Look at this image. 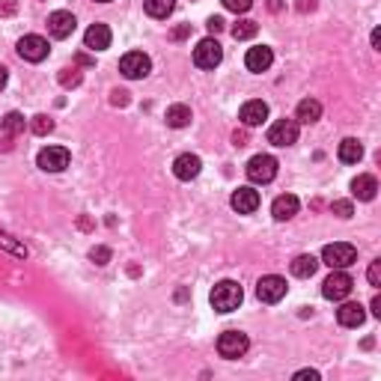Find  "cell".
I'll list each match as a JSON object with an SVG mask.
<instances>
[{
    "instance_id": "26",
    "label": "cell",
    "mask_w": 381,
    "mask_h": 381,
    "mask_svg": "<svg viewBox=\"0 0 381 381\" xmlns=\"http://www.w3.org/2000/svg\"><path fill=\"white\" fill-rule=\"evenodd\" d=\"M143 9L149 18H167V16H173L176 0H143Z\"/></svg>"
},
{
    "instance_id": "32",
    "label": "cell",
    "mask_w": 381,
    "mask_h": 381,
    "mask_svg": "<svg viewBox=\"0 0 381 381\" xmlns=\"http://www.w3.org/2000/svg\"><path fill=\"white\" fill-rule=\"evenodd\" d=\"M224 6H226L229 12H236V16H244V12L253 6V0H224Z\"/></svg>"
},
{
    "instance_id": "14",
    "label": "cell",
    "mask_w": 381,
    "mask_h": 381,
    "mask_svg": "<svg viewBox=\"0 0 381 381\" xmlns=\"http://www.w3.org/2000/svg\"><path fill=\"white\" fill-rule=\"evenodd\" d=\"M238 119H241V126L244 128H256V126H262V122L268 119V104L262 99H250V102H244L241 104V111H238Z\"/></svg>"
},
{
    "instance_id": "38",
    "label": "cell",
    "mask_w": 381,
    "mask_h": 381,
    "mask_svg": "<svg viewBox=\"0 0 381 381\" xmlns=\"http://www.w3.org/2000/svg\"><path fill=\"white\" fill-rule=\"evenodd\" d=\"M319 381V373L316 370H301V373H295V381Z\"/></svg>"
},
{
    "instance_id": "18",
    "label": "cell",
    "mask_w": 381,
    "mask_h": 381,
    "mask_svg": "<svg viewBox=\"0 0 381 381\" xmlns=\"http://www.w3.org/2000/svg\"><path fill=\"white\" fill-rule=\"evenodd\" d=\"M271 63H274V51H271L268 45H256L244 54V66H248L250 72H268Z\"/></svg>"
},
{
    "instance_id": "29",
    "label": "cell",
    "mask_w": 381,
    "mask_h": 381,
    "mask_svg": "<svg viewBox=\"0 0 381 381\" xmlns=\"http://www.w3.org/2000/svg\"><path fill=\"white\" fill-rule=\"evenodd\" d=\"M30 128H33V134H39V138H42V134H51V131H54V119L45 116V114H39V116L30 119Z\"/></svg>"
},
{
    "instance_id": "25",
    "label": "cell",
    "mask_w": 381,
    "mask_h": 381,
    "mask_svg": "<svg viewBox=\"0 0 381 381\" xmlns=\"http://www.w3.org/2000/svg\"><path fill=\"white\" fill-rule=\"evenodd\" d=\"M24 116L18 111H9L4 119H0V138H18V134L24 131Z\"/></svg>"
},
{
    "instance_id": "5",
    "label": "cell",
    "mask_w": 381,
    "mask_h": 381,
    "mask_svg": "<svg viewBox=\"0 0 381 381\" xmlns=\"http://www.w3.org/2000/svg\"><path fill=\"white\" fill-rule=\"evenodd\" d=\"M322 262L328 268H349L358 262V250H355V244H349V241H334L322 250Z\"/></svg>"
},
{
    "instance_id": "16",
    "label": "cell",
    "mask_w": 381,
    "mask_h": 381,
    "mask_svg": "<svg viewBox=\"0 0 381 381\" xmlns=\"http://www.w3.org/2000/svg\"><path fill=\"white\" fill-rule=\"evenodd\" d=\"M114 42V33H111V27L107 24H90L87 27V33H84V45L90 51H107Z\"/></svg>"
},
{
    "instance_id": "35",
    "label": "cell",
    "mask_w": 381,
    "mask_h": 381,
    "mask_svg": "<svg viewBox=\"0 0 381 381\" xmlns=\"http://www.w3.org/2000/svg\"><path fill=\"white\" fill-rule=\"evenodd\" d=\"M366 277H370L373 286H381V260H375V262L370 265V274H366Z\"/></svg>"
},
{
    "instance_id": "24",
    "label": "cell",
    "mask_w": 381,
    "mask_h": 381,
    "mask_svg": "<svg viewBox=\"0 0 381 381\" xmlns=\"http://www.w3.org/2000/svg\"><path fill=\"white\" fill-rule=\"evenodd\" d=\"M164 119H167L170 128H188L194 116H190V107H188V104H170L167 114H164Z\"/></svg>"
},
{
    "instance_id": "40",
    "label": "cell",
    "mask_w": 381,
    "mask_h": 381,
    "mask_svg": "<svg viewBox=\"0 0 381 381\" xmlns=\"http://www.w3.org/2000/svg\"><path fill=\"white\" fill-rule=\"evenodd\" d=\"M373 316H378V319H381V298H378V295L373 298Z\"/></svg>"
},
{
    "instance_id": "28",
    "label": "cell",
    "mask_w": 381,
    "mask_h": 381,
    "mask_svg": "<svg viewBox=\"0 0 381 381\" xmlns=\"http://www.w3.org/2000/svg\"><path fill=\"white\" fill-rule=\"evenodd\" d=\"M256 33H260V24L250 21V18H241V21H236V27H233V36L238 39V42H244V39H253Z\"/></svg>"
},
{
    "instance_id": "11",
    "label": "cell",
    "mask_w": 381,
    "mask_h": 381,
    "mask_svg": "<svg viewBox=\"0 0 381 381\" xmlns=\"http://www.w3.org/2000/svg\"><path fill=\"white\" fill-rule=\"evenodd\" d=\"M48 39L45 36H36V33H30V36H21L18 39V57L21 60H27V63H42L45 57H48Z\"/></svg>"
},
{
    "instance_id": "39",
    "label": "cell",
    "mask_w": 381,
    "mask_h": 381,
    "mask_svg": "<svg viewBox=\"0 0 381 381\" xmlns=\"http://www.w3.org/2000/svg\"><path fill=\"white\" fill-rule=\"evenodd\" d=\"M6 80H9V69H6V66H4V63H0V90H4V87H6Z\"/></svg>"
},
{
    "instance_id": "36",
    "label": "cell",
    "mask_w": 381,
    "mask_h": 381,
    "mask_svg": "<svg viewBox=\"0 0 381 381\" xmlns=\"http://www.w3.org/2000/svg\"><path fill=\"white\" fill-rule=\"evenodd\" d=\"M16 9H18L16 0H0V16H12Z\"/></svg>"
},
{
    "instance_id": "1",
    "label": "cell",
    "mask_w": 381,
    "mask_h": 381,
    "mask_svg": "<svg viewBox=\"0 0 381 381\" xmlns=\"http://www.w3.org/2000/svg\"><path fill=\"white\" fill-rule=\"evenodd\" d=\"M209 301L217 313H233L244 301V292L236 280H221V283H214V289L209 292Z\"/></svg>"
},
{
    "instance_id": "21",
    "label": "cell",
    "mask_w": 381,
    "mask_h": 381,
    "mask_svg": "<svg viewBox=\"0 0 381 381\" xmlns=\"http://www.w3.org/2000/svg\"><path fill=\"white\" fill-rule=\"evenodd\" d=\"M319 116H322V102H316V99L298 102V111H295V119H298V122H304V126H313V122H319Z\"/></svg>"
},
{
    "instance_id": "4",
    "label": "cell",
    "mask_w": 381,
    "mask_h": 381,
    "mask_svg": "<svg viewBox=\"0 0 381 381\" xmlns=\"http://www.w3.org/2000/svg\"><path fill=\"white\" fill-rule=\"evenodd\" d=\"M244 173H248V179L253 185L274 182V176H277V158L274 155H253L248 161V167H244Z\"/></svg>"
},
{
    "instance_id": "8",
    "label": "cell",
    "mask_w": 381,
    "mask_h": 381,
    "mask_svg": "<svg viewBox=\"0 0 381 381\" xmlns=\"http://www.w3.org/2000/svg\"><path fill=\"white\" fill-rule=\"evenodd\" d=\"M69 149L66 146H45V149H39V155H36V164L39 170H45V173H60L69 167Z\"/></svg>"
},
{
    "instance_id": "23",
    "label": "cell",
    "mask_w": 381,
    "mask_h": 381,
    "mask_svg": "<svg viewBox=\"0 0 381 381\" xmlns=\"http://www.w3.org/2000/svg\"><path fill=\"white\" fill-rule=\"evenodd\" d=\"M289 268H292V274H295V277L307 280V277H313V274H316V268H319V260H316V256H313V253H301V256H295Z\"/></svg>"
},
{
    "instance_id": "37",
    "label": "cell",
    "mask_w": 381,
    "mask_h": 381,
    "mask_svg": "<svg viewBox=\"0 0 381 381\" xmlns=\"http://www.w3.org/2000/svg\"><path fill=\"white\" fill-rule=\"evenodd\" d=\"M206 27H209V33H221V30H224V18H217V16H212V18L206 21Z\"/></svg>"
},
{
    "instance_id": "22",
    "label": "cell",
    "mask_w": 381,
    "mask_h": 381,
    "mask_svg": "<svg viewBox=\"0 0 381 381\" xmlns=\"http://www.w3.org/2000/svg\"><path fill=\"white\" fill-rule=\"evenodd\" d=\"M337 158L343 161V164H358V161L363 158V146H361V140L346 138L343 143H339V149H337Z\"/></svg>"
},
{
    "instance_id": "31",
    "label": "cell",
    "mask_w": 381,
    "mask_h": 381,
    "mask_svg": "<svg viewBox=\"0 0 381 381\" xmlns=\"http://www.w3.org/2000/svg\"><path fill=\"white\" fill-rule=\"evenodd\" d=\"M90 260L95 265H107V262H111V248H102V244H99V248H92L90 250Z\"/></svg>"
},
{
    "instance_id": "13",
    "label": "cell",
    "mask_w": 381,
    "mask_h": 381,
    "mask_svg": "<svg viewBox=\"0 0 381 381\" xmlns=\"http://www.w3.org/2000/svg\"><path fill=\"white\" fill-rule=\"evenodd\" d=\"M75 27H78L75 16L72 12H66V9H57V12H51L48 16V33L54 39H69L75 33Z\"/></svg>"
},
{
    "instance_id": "15",
    "label": "cell",
    "mask_w": 381,
    "mask_h": 381,
    "mask_svg": "<svg viewBox=\"0 0 381 381\" xmlns=\"http://www.w3.org/2000/svg\"><path fill=\"white\" fill-rule=\"evenodd\" d=\"M200 170H202V161H200V155H194V152H182L179 158L173 161V176H176L179 182L197 179Z\"/></svg>"
},
{
    "instance_id": "19",
    "label": "cell",
    "mask_w": 381,
    "mask_h": 381,
    "mask_svg": "<svg viewBox=\"0 0 381 381\" xmlns=\"http://www.w3.org/2000/svg\"><path fill=\"white\" fill-rule=\"evenodd\" d=\"M375 194H378V179H375V176L361 173V176H355V179H351V197L370 202V200H375Z\"/></svg>"
},
{
    "instance_id": "6",
    "label": "cell",
    "mask_w": 381,
    "mask_h": 381,
    "mask_svg": "<svg viewBox=\"0 0 381 381\" xmlns=\"http://www.w3.org/2000/svg\"><path fill=\"white\" fill-rule=\"evenodd\" d=\"M119 72L128 80H140L152 72V60H149V54H143V51H128V54H122V60H119Z\"/></svg>"
},
{
    "instance_id": "3",
    "label": "cell",
    "mask_w": 381,
    "mask_h": 381,
    "mask_svg": "<svg viewBox=\"0 0 381 381\" xmlns=\"http://www.w3.org/2000/svg\"><path fill=\"white\" fill-rule=\"evenodd\" d=\"M351 289H355V280L346 274V268H331V277L322 283V295L328 301H346Z\"/></svg>"
},
{
    "instance_id": "34",
    "label": "cell",
    "mask_w": 381,
    "mask_h": 381,
    "mask_svg": "<svg viewBox=\"0 0 381 381\" xmlns=\"http://www.w3.org/2000/svg\"><path fill=\"white\" fill-rule=\"evenodd\" d=\"M188 36H190V24H179V27H173V30H170L173 42H182V39H188Z\"/></svg>"
},
{
    "instance_id": "43",
    "label": "cell",
    "mask_w": 381,
    "mask_h": 381,
    "mask_svg": "<svg viewBox=\"0 0 381 381\" xmlns=\"http://www.w3.org/2000/svg\"><path fill=\"white\" fill-rule=\"evenodd\" d=\"M99 4H111V0H99Z\"/></svg>"
},
{
    "instance_id": "10",
    "label": "cell",
    "mask_w": 381,
    "mask_h": 381,
    "mask_svg": "<svg viewBox=\"0 0 381 381\" xmlns=\"http://www.w3.org/2000/svg\"><path fill=\"white\" fill-rule=\"evenodd\" d=\"M286 289H289V286H286V280L280 274H265L256 283V298H260L262 304H277L286 298Z\"/></svg>"
},
{
    "instance_id": "30",
    "label": "cell",
    "mask_w": 381,
    "mask_h": 381,
    "mask_svg": "<svg viewBox=\"0 0 381 381\" xmlns=\"http://www.w3.org/2000/svg\"><path fill=\"white\" fill-rule=\"evenodd\" d=\"M331 212L346 221V217L355 214V206H351V200H334V202H331Z\"/></svg>"
},
{
    "instance_id": "7",
    "label": "cell",
    "mask_w": 381,
    "mask_h": 381,
    "mask_svg": "<svg viewBox=\"0 0 381 381\" xmlns=\"http://www.w3.org/2000/svg\"><path fill=\"white\" fill-rule=\"evenodd\" d=\"M224 60V48L217 39H200L197 48H194V66L197 69H214V66H221Z\"/></svg>"
},
{
    "instance_id": "9",
    "label": "cell",
    "mask_w": 381,
    "mask_h": 381,
    "mask_svg": "<svg viewBox=\"0 0 381 381\" xmlns=\"http://www.w3.org/2000/svg\"><path fill=\"white\" fill-rule=\"evenodd\" d=\"M298 131H301V122L298 119H277V122H271V128H268V143L271 146H292L298 140Z\"/></svg>"
},
{
    "instance_id": "17",
    "label": "cell",
    "mask_w": 381,
    "mask_h": 381,
    "mask_svg": "<svg viewBox=\"0 0 381 381\" xmlns=\"http://www.w3.org/2000/svg\"><path fill=\"white\" fill-rule=\"evenodd\" d=\"M337 322L343 325V328H361L366 322V310L358 301H343L337 310Z\"/></svg>"
},
{
    "instance_id": "42",
    "label": "cell",
    "mask_w": 381,
    "mask_h": 381,
    "mask_svg": "<svg viewBox=\"0 0 381 381\" xmlns=\"http://www.w3.org/2000/svg\"><path fill=\"white\" fill-rule=\"evenodd\" d=\"M268 9H271V12H280V9H283V4H280V0H271Z\"/></svg>"
},
{
    "instance_id": "41",
    "label": "cell",
    "mask_w": 381,
    "mask_h": 381,
    "mask_svg": "<svg viewBox=\"0 0 381 381\" xmlns=\"http://www.w3.org/2000/svg\"><path fill=\"white\" fill-rule=\"evenodd\" d=\"M373 48H375V51L381 48V30H378V27H375V30H373Z\"/></svg>"
},
{
    "instance_id": "12",
    "label": "cell",
    "mask_w": 381,
    "mask_h": 381,
    "mask_svg": "<svg viewBox=\"0 0 381 381\" xmlns=\"http://www.w3.org/2000/svg\"><path fill=\"white\" fill-rule=\"evenodd\" d=\"M229 206H233L238 214H253L260 209V190H253L250 185H241L233 190V197H229Z\"/></svg>"
},
{
    "instance_id": "27",
    "label": "cell",
    "mask_w": 381,
    "mask_h": 381,
    "mask_svg": "<svg viewBox=\"0 0 381 381\" xmlns=\"http://www.w3.org/2000/svg\"><path fill=\"white\" fill-rule=\"evenodd\" d=\"M0 248H4V250H9L12 256H18V260H27V253H30V250H27V248H24V244H21L16 236L4 233V229H0Z\"/></svg>"
},
{
    "instance_id": "2",
    "label": "cell",
    "mask_w": 381,
    "mask_h": 381,
    "mask_svg": "<svg viewBox=\"0 0 381 381\" xmlns=\"http://www.w3.org/2000/svg\"><path fill=\"white\" fill-rule=\"evenodd\" d=\"M248 349H250V339L248 334H241V331H224L221 337H217V355L226 358V361H238L248 355Z\"/></svg>"
},
{
    "instance_id": "20",
    "label": "cell",
    "mask_w": 381,
    "mask_h": 381,
    "mask_svg": "<svg viewBox=\"0 0 381 381\" xmlns=\"http://www.w3.org/2000/svg\"><path fill=\"white\" fill-rule=\"evenodd\" d=\"M301 209V202H298L295 194H280L274 202H271V214H274V221H292Z\"/></svg>"
},
{
    "instance_id": "33",
    "label": "cell",
    "mask_w": 381,
    "mask_h": 381,
    "mask_svg": "<svg viewBox=\"0 0 381 381\" xmlns=\"http://www.w3.org/2000/svg\"><path fill=\"white\" fill-rule=\"evenodd\" d=\"M60 84H63V87H78V84H80V72H78V69H66V72L60 75Z\"/></svg>"
}]
</instances>
